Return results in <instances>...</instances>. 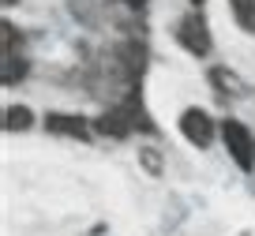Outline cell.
I'll return each instance as SVG.
<instances>
[{"label":"cell","instance_id":"obj_9","mask_svg":"<svg viewBox=\"0 0 255 236\" xmlns=\"http://www.w3.org/2000/svg\"><path fill=\"white\" fill-rule=\"evenodd\" d=\"M139 161L146 165V173H150V176L161 173V157H158V150H154V146H143V150H139Z\"/></svg>","mask_w":255,"mask_h":236},{"label":"cell","instance_id":"obj_10","mask_svg":"<svg viewBox=\"0 0 255 236\" xmlns=\"http://www.w3.org/2000/svg\"><path fill=\"white\" fill-rule=\"evenodd\" d=\"M124 4H128V8H143L146 0H124Z\"/></svg>","mask_w":255,"mask_h":236},{"label":"cell","instance_id":"obj_11","mask_svg":"<svg viewBox=\"0 0 255 236\" xmlns=\"http://www.w3.org/2000/svg\"><path fill=\"white\" fill-rule=\"evenodd\" d=\"M191 8H203V0H191Z\"/></svg>","mask_w":255,"mask_h":236},{"label":"cell","instance_id":"obj_3","mask_svg":"<svg viewBox=\"0 0 255 236\" xmlns=\"http://www.w3.org/2000/svg\"><path fill=\"white\" fill-rule=\"evenodd\" d=\"M4 30V71H0V83L4 87H15L19 79L26 75V49H23V38L11 23L0 26Z\"/></svg>","mask_w":255,"mask_h":236},{"label":"cell","instance_id":"obj_4","mask_svg":"<svg viewBox=\"0 0 255 236\" xmlns=\"http://www.w3.org/2000/svg\"><path fill=\"white\" fill-rule=\"evenodd\" d=\"M214 131H218V124H214V117H210L207 109L191 105V109H184V113H180V135L191 142V146L207 150L210 142H214Z\"/></svg>","mask_w":255,"mask_h":236},{"label":"cell","instance_id":"obj_2","mask_svg":"<svg viewBox=\"0 0 255 236\" xmlns=\"http://www.w3.org/2000/svg\"><path fill=\"white\" fill-rule=\"evenodd\" d=\"M222 139H225V150L233 154V161H237L244 173H252L255 169V139L252 131H248L240 120H222Z\"/></svg>","mask_w":255,"mask_h":236},{"label":"cell","instance_id":"obj_7","mask_svg":"<svg viewBox=\"0 0 255 236\" xmlns=\"http://www.w3.org/2000/svg\"><path fill=\"white\" fill-rule=\"evenodd\" d=\"M229 15L244 34L255 38V0H229Z\"/></svg>","mask_w":255,"mask_h":236},{"label":"cell","instance_id":"obj_6","mask_svg":"<svg viewBox=\"0 0 255 236\" xmlns=\"http://www.w3.org/2000/svg\"><path fill=\"white\" fill-rule=\"evenodd\" d=\"M210 83H214V94L218 98H240V94H244V83H240L233 71H225V68L210 71Z\"/></svg>","mask_w":255,"mask_h":236},{"label":"cell","instance_id":"obj_1","mask_svg":"<svg viewBox=\"0 0 255 236\" xmlns=\"http://www.w3.org/2000/svg\"><path fill=\"white\" fill-rule=\"evenodd\" d=\"M173 38L180 41V45L188 49L191 56H207L214 41H210V26H207V15H203V8H191L188 15H180V19H176Z\"/></svg>","mask_w":255,"mask_h":236},{"label":"cell","instance_id":"obj_5","mask_svg":"<svg viewBox=\"0 0 255 236\" xmlns=\"http://www.w3.org/2000/svg\"><path fill=\"white\" fill-rule=\"evenodd\" d=\"M45 131L53 135H72V139H87V124L83 117H72V113H45Z\"/></svg>","mask_w":255,"mask_h":236},{"label":"cell","instance_id":"obj_8","mask_svg":"<svg viewBox=\"0 0 255 236\" xmlns=\"http://www.w3.org/2000/svg\"><path fill=\"white\" fill-rule=\"evenodd\" d=\"M34 124V113L26 105H8L4 109V131H26Z\"/></svg>","mask_w":255,"mask_h":236}]
</instances>
